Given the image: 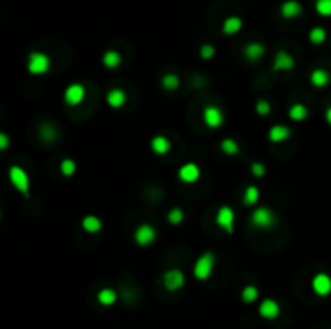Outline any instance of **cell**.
<instances>
[{"mask_svg":"<svg viewBox=\"0 0 331 329\" xmlns=\"http://www.w3.org/2000/svg\"><path fill=\"white\" fill-rule=\"evenodd\" d=\"M267 54V49L265 45L262 44V42H248V44L244 45V50H243V55L248 58L250 63H255L264 58V55Z\"/></svg>","mask_w":331,"mask_h":329,"instance_id":"4fadbf2b","label":"cell"},{"mask_svg":"<svg viewBox=\"0 0 331 329\" xmlns=\"http://www.w3.org/2000/svg\"><path fill=\"white\" fill-rule=\"evenodd\" d=\"M220 148H222V152L225 153V155H228V157H234V155H238V153L241 152L239 144L234 139H231V137L223 139L222 144H220Z\"/></svg>","mask_w":331,"mask_h":329,"instance_id":"484cf974","label":"cell"},{"mask_svg":"<svg viewBox=\"0 0 331 329\" xmlns=\"http://www.w3.org/2000/svg\"><path fill=\"white\" fill-rule=\"evenodd\" d=\"M76 169H78V164H76L75 160H73V158H63V160L60 162V173L65 178L75 176Z\"/></svg>","mask_w":331,"mask_h":329,"instance_id":"83f0119b","label":"cell"},{"mask_svg":"<svg viewBox=\"0 0 331 329\" xmlns=\"http://www.w3.org/2000/svg\"><path fill=\"white\" fill-rule=\"evenodd\" d=\"M259 200H260V189L254 184L248 185L243 195V204L248 206H255L259 204Z\"/></svg>","mask_w":331,"mask_h":329,"instance_id":"cb8c5ba5","label":"cell"},{"mask_svg":"<svg viewBox=\"0 0 331 329\" xmlns=\"http://www.w3.org/2000/svg\"><path fill=\"white\" fill-rule=\"evenodd\" d=\"M201 166L194 162H187L185 164H181L180 169H178V178H180L181 183L185 184H194L201 179Z\"/></svg>","mask_w":331,"mask_h":329,"instance_id":"30bf717a","label":"cell"},{"mask_svg":"<svg viewBox=\"0 0 331 329\" xmlns=\"http://www.w3.org/2000/svg\"><path fill=\"white\" fill-rule=\"evenodd\" d=\"M304 12V7L301 2H297V0H286V2L281 3L280 7V13L283 18L286 20H292V18H297L301 17Z\"/></svg>","mask_w":331,"mask_h":329,"instance_id":"2e32d148","label":"cell"},{"mask_svg":"<svg viewBox=\"0 0 331 329\" xmlns=\"http://www.w3.org/2000/svg\"><path fill=\"white\" fill-rule=\"evenodd\" d=\"M315 12L320 17L330 18L331 17V0H315Z\"/></svg>","mask_w":331,"mask_h":329,"instance_id":"1f68e13d","label":"cell"},{"mask_svg":"<svg viewBox=\"0 0 331 329\" xmlns=\"http://www.w3.org/2000/svg\"><path fill=\"white\" fill-rule=\"evenodd\" d=\"M122 63H123V57L117 50H107L102 55V65L105 68H108V70H115V68H118Z\"/></svg>","mask_w":331,"mask_h":329,"instance_id":"603a6c76","label":"cell"},{"mask_svg":"<svg viewBox=\"0 0 331 329\" xmlns=\"http://www.w3.org/2000/svg\"><path fill=\"white\" fill-rule=\"evenodd\" d=\"M105 100H107L108 107L117 110V108L124 107V103L128 99H126V92L123 91V89H110V91L107 92Z\"/></svg>","mask_w":331,"mask_h":329,"instance_id":"ac0fdd59","label":"cell"},{"mask_svg":"<svg viewBox=\"0 0 331 329\" xmlns=\"http://www.w3.org/2000/svg\"><path fill=\"white\" fill-rule=\"evenodd\" d=\"M118 300V294L117 290L112 288H103L97 292V302L103 307H112L117 304Z\"/></svg>","mask_w":331,"mask_h":329,"instance_id":"7402d4cb","label":"cell"},{"mask_svg":"<svg viewBox=\"0 0 331 329\" xmlns=\"http://www.w3.org/2000/svg\"><path fill=\"white\" fill-rule=\"evenodd\" d=\"M162 284H164V288L166 290H170V292H176V290H180L183 286L186 284V276L181 269L171 268L162 276Z\"/></svg>","mask_w":331,"mask_h":329,"instance_id":"8992f818","label":"cell"},{"mask_svg":"<svg viewBox=\"0 0 331 329\" xmlns=\"http://www.w3.org/2000/svg\"><path fill=\"white\" fill-rule=\"evenodd\" d=\"M250 173L254 178H264L267 174V166L262 162H254L250 164Z\"/></svg>","mask_w":331,"mask_h":329,"instance_id":"836d02e7","label":"cell"},{"mask_svg":"<svg viewBox=\"0 0 331 329\" xmlns=\"http://www.w3.org/2000/svg\"><path fill=\"white\" fill-rule=\"evenodd\" d=\"M8 179H10V184H12L20 194L29 195L31 181H29V174L26 173V169L18 166V164H13V166H10V169H8Z\"/></svg>","mask_w":331,"mask_h":329,"instance_id":"277c9868","label":"cell"},{"mask_svg":"<svg viewBox=\"0 0 331 329\" xmlns=\"http://www.w3.org/2000/svg\"><path fill=\"white\" fill-rule=\"evenodd\" d=\"M254 108H255V113L259 116H269L271 113V105H270L269 100H265V99L257 100Z\"/></svg>","mask_w":331,"mask_h":329,"instance_id":"d6a6232c","label":"cell"},{"mask_svg":"<svg viewBox=\"0 0 331 329\" xmlns=\"http://www.w3.org/2000/svg\"><path fill=\"white\" fill-rule=\"evenodd\" d=\"M202 121L208 129H218L225 123V113L223 110L217 105H207L202 110Z\"/></svg>","mask_w":331,"mask_h":329,"instance_id":"5b68a950","label":"cell"},{"mask_svg":"<svg viewBox=\"0 0 331 329\" xmlns=\"http://www.w3.org/2000/svg\"><path fill=\"white\" fill-rule=\"evenodd\" d=\"M150 150L159 157H164L171 150V141L166 136L157 134L150 139Z\"/></svg>","mask_w":331,"mask_h":329,"instance_id":"9a60e30c","label":"cell"},{"mask_svg":"<svg viewBox=\"0 0 331 329\" xmlns=\"http://www.w3.org/2000/svg\"><path fill=\"white\" fill-rule=\"evenodd\" d=\"M330 82V74L327 70L323 68H315V70L310 73V84L317 89H323L327 87Z\"/></svg>","mask_w":331,"mask_h":329,"instance_id":"44dd1931","label":"cell"},{"mask_svg":"<svg viewBox=\"0 0 331 329\" xmlns=\"http://www.w3.org/2000/svg\"><path fill=\"white\" fill-rule=\"evenodd\" d=\"M250 225L260 231H269L276 225L275 211L269 206H257L250 213Z\"/></svg>","mask_w":331,"mask_h":329,"instance_id":"6da1fadb","label":"cell"},{"mask_svg":"<svg viewBox=\"0 0 331 329\" xmlns=\"http://www.w3.org/2000/svg\"><path fill=\"white\" fill-rule=\"evenodd\" d=\"M243 20L239 17H228L227 20L223 21V26H222V31L225 36H234L238 34L241 29H243Z\"/></svg>","mask_w":331,"mask_h":329,"instance_id":"ffe728a7","label":"cell"},{"mask_svg":"<svg viewBox=\"0 0 331 329\" xmlns=\"http://www.w3.org/2000/svg\"><path fill=\"white\" fill-rule=\"evenodd\" d=\"M280 304L273 299H265L260 302L259 305V315L265 320H275V318L280 316Z\"/></svg>","mask_w":331,"mask_h":329,"instance_id":"5bb4252c","label":"cell"},{"mask_svg":"<svg viewBox=\"0 0 331 329\" xmlns=\"http://www.w3.org/2000/svg\"><path fill=\"white\" fill-rule=\"evenodd\" d=\"M166 220H168V223L170 225H173V226H178V225H181L183 221H185V211H183L180 206H173V208L168 211V215H166Z\"/></svg>","mask_w":331,"mask_h":329,"instance_id":"4dcf8cb0","label":"cell"},{"mask_svg":"<svg viewBox=\"0 0 331 329\" xmlns=\"http://www.w3.org/2000/svg\"><path fill=\"white\" fill-rule=\"evenodd\" d=\"M291 137V129L285 124H275L269 131V139L271 144H281Z\"/></svg>","mask_w":331,"mask_h":329,"instance_id":"e0dca14e","label":"cell"},{"mask_svg":"<svg viewBox=\"0 0 331 329\" xmlns=\"http://www.w3.org/2000/svg\"><path fill=\"white\" fill-rule=\"evenodd\" d=\"M215 262H217V258H215L213 252H204L201 257L196 260V263H194V278L199 279V281H207L210 276L213 273V268H215Z\"/></svg>","mask_w":331,"mask_h":329,"instance_id":"7a4b0ae2","label":"cell"},{"mask_svg":"<svg viewBox=\"0 0 331 329\" xmlns=\"http://www.w3.org/2000/svg\"><path fill=\"white\" fill-rule=\"evenodd\" d=\"M134 242L138 244L139 247H149L155 242L157 239V229L149 223H143L134 229Z\"/></svg>","mask_w":331,"mask_h":329,"instance_id":"52a82bcc","label":"cell"},{"mask_svg":"<svg viewBox=\"0 0 331 329\" xmlns=\"http://www.w3.org/2000/svg\"><path fill=\"white\" fill-rule=\"evenodd\" d=\"M215 223H217L225 232L231 234V232L234 231V223H236L234 210L228 205H222L217 211V216H215Z\"/></svg>","mask_w":331,"mask_h":329,"instance_id":"9c48e42d","label":"cell"},{"mask_svg":"<svg viewBox=\"0 0 331 329\" xmlns=\"http://www.w3.org/2000/svg\"><path fill=\"white\" fill-rule=\"evenodd\" d=\"M325 120H327V123L331 126V107H328L327 111H325Z\"/></svg>","mask_w":331,"mask_h":329,"instance_id":"8d00e7d4","label":"cell"},{"mask_svg":"<svg viewBox=\"0 0 331 329\" xmlns=\"http://www.w3.org/2000/svg\"><path fill=\"white\" fill-rule=\"evenodd\" d=\"M296 66L294 57L286 50H278L273 58V70L275 71H291Z\"/></svg>","mask_w":331,"mask_h":329,"instance_id":"7c38bea8","label":"cell"},{"mask_svg":"<svg viewBox=\"0 0 331 329\" xmlns=\"http://www.w3.org/2000/svg\"><path fill=\"white\" fill-rule=\"evenodd\" d=\"M199 54H201V58H204V60H210V58L215 57V47L212 44H204L199 49Z\"/></svg>","mask_w":331,"mask_h":329,"instance_id":"e575fe53","label":"cell"},{"mask_svg":"<svg viewBox=\"0 0 331 329\" xmlns=\"http://www.w3.org/2000/svg\"><path fill=\"white\" fill-rule=\"evenodd\" d=\"M180 84H181V79H180L178 74L170 73V74H165V76L162 78V87H164L165 91H168V92L176 91V89L180 87Z\"/></svg>","mask_w":331,"mask_h":329,"instance_id":"4316f807","label":"cell"},{"mask_svg":"<svg viewBox=\"0 0 331 329\" xmlns=\"http://www.w3.org/2000/svg\"><path fill=\"white\" fill-rule=\"evenodd\" d=\"M28 71L33 76H44L50 71L52 60L50 57L44 54V52H31L28 57Z\"/></svg>","mask_w":331,"mask_h":329,"instance_id":"3957f363","label":"cell"},{"mask_svg":"<svg viewBox=\"0 0 331 329\" xmlns=\"http://www.w3.org/2000/svg\"><path fill=\"white\" fill-rule=\"evenodd\" d=\"M312 290L318 297H328L331 294V276L327 273H317L312 278Z\"/></svg>","mask_w":331,"mask_h":329,"instance_id":"8fae6325","label":"cell"},{"mask_svg":"<svg viewBox=\"0 0 331 329\" xmlns=\"http://www.w3.org/2000/svg\"><path fill=\"white\" fill-rule=\"evenodd\" d=\"M8 147H10V137H8V134H5V132H0V152L7 150Z\"/></svg>","mask_w":331,"mask_h":329,"instance_id":"d590c367","label":"cell"},{"mask_svg":"<svg viewBox=\"0 0 331 329\" xmlns=\"http://www.w3.org/2000/svg\"><path fill=\"white\" fill-rule=\"evenodd\" d=\"M102 226H103L102 220L96 215L84 216L81 221V227L84 229V232H87V234H97V232L102 231Z\"/></svg>","mask_w":331,"mask_h":329,"instance_id":"d6986e66","label":"cell"},{"mask_svg":"<svg viewBox=\"0 0 331 329\" xmlns=\"http://www.w3.org/2000/svg\"><path fill=\"white\" fill-rule=\"evenodd\" d=\"M241 299L246 304H254V302L259 299V289L255 286H246V288L241 290Z\"/></svg>","mask_w":331,"mask_h":329,"instance_id":"f546056e","label":"cell"},{"mask_svg":"<svg viewBox=\"0 0 331 329\" xmlns=\"http://www.w3.org/2000/svg\"><path fill=\"white\" fill-rule=\"evenodd\" d=\"M86 99V87L83 86L81 82H73L70 84L65 92H63V102H65L68 107H78L81 105Z\"/></svg>","mask_w":331,"mask_h":329,"instance_id":"ba28073f","label":"cell"},{"mask_svg":"<svg viewBox=\"0 0 331 329\" xmlns=\"http://www.w3.org/2000/svg\"><path fill=\"white\" fill-rule=\"evenodd\" d=\"M288 116H290V118H291L292 121H296V123H299V121L307 120V116H309V108H307L304 103H294V105H291L290 111H288Z\"/></svg>","mask_w":331,"mask_h":329,"instance_id":"d4e9b609","label":"cell"},{"mask_svg":"<svg viewBox=\"0 0 331 329\" xmlns=\"http://www.w3.org/2000/svg\"><path fill=\"white\" fill-rule=\"evenodd\" d=\"M327 31L323 28H320V26H315V28L310 29V33H309V41L312 42L315 45H320L323 44L325 41H327Z\"/></svg>","mask_w":331,"mask_h":329,"instance_id":"f1b7e54d","label":"cell"}]
</instances>
